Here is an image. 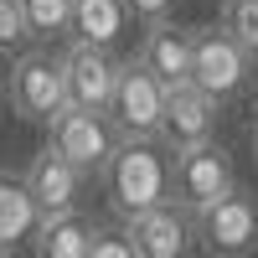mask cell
I'll return each mask as SVG.
<instances>
[{"label": "cell", "mask_w": 258, "mask_h": 258, "mask_svg": "<svg viewBox=\"0 0 258 258\" xmlns=\"http://www.w3.org/2000/svg\"><path fill=\"white\" fill-rule=\"evenodd\" d=\"M103 202L114 207V217H135L145 207L170 202V150L160 140H119L114 155L98 170Z\"/></svg>", "instance_id": "cell-1"}, {"label": "cell", "mask_w": 258, "mask_h": 258, "mask_svg": "<svg viewBox=\"0 0 258 258\" xmlns=\"http://www.w3.org/2000/svg\"><path fill=\"white\" fill-rule=\"evenodd\" d=\"M186 83H197L207 98H217L227 109V103L243 98L248 83H253V52L222 26V21L217 26H191V73H186Z\"/></svg>", "instance_id": "cell-2"}, {"label": "cell", "mask_w": 258, "mask_h": 258, "mask_svg": "<svg viewBox=\"0 0 258 258\" xmlns=\"http://www.w3.org/2000/svg\"><path fill=\"white\" fill-rule=\"evenodd\" d=\"M6 103L21 124H47L62 103H68V88H62V52L47 47V41H26L11 57L6 73Z\"/></svg>", "instance_id": "cell-3"}, {"label": "cell", "mask_w": 258, "mask_h": 258, "mask_svg": "<svg viewBox=\"0 0 258 258\" xmlns=\"http://www.w3.org/2000/svg\"><path fill=\"white\" fill-rule=\"evenodd\" d=\"M160 109H165V83L140 57H119L114 93L103 103V119L114 124V135L119 140H160Z\"/></svg>", "instance_id": "cell-4"}, {"label": "cell", "mask_w": 258, "mask_h": 258, "mask_svg": "<svg viewBox=\"0 0 258 258\" xmlns=\"http://www.w3.org/2000/svg\"><path fill=\"white\" fill-rule=\"evenodd\" d=\"M197 217V243L212 253V258H243V253H258V191L232 181L217 202H207Z\"/></svg>", "instance_id": "cell-5"}, {"label": "cell", "mask_w": 258, "mask_h": 258, "mask_svg": "<svg viewBox=\"0 0 258 258\" xmlns=\"http://www.w3.org/2000/svg\"><path fill=\"white\" fill-rule=\"evenodd\" d=\"M232 181H238V170H232V155H227V145L217 135L170 150V202L176 207L202 212L207 202H217Z\"/></svg>", "instance_id": "cell-6"}, {"label": "cell", "mask_w": 258, "mask_h": 258, "mask_svg": "<svg viewBox=\"0 0 258 258\" xmlns=\"http://www.w3.org/2000/svg\"><path fill=\"white\" fill-rule=\"evenodd\" d=\"M47 129V145H57L62 155H68L88 181H98V170H103V160L114 155V145H119V135H114V124L103 119L98 109H78V103H62V109L41 124Z\"/></svg>", "instance_id": "cell-7"}, {"label": "cell", "mask_w": 258, "mask_h": 258, "mask_svg": "<svg viewBox=\"0 0 258 258\" xmlns=\"http://www.w3.org/2000/svg\"><path fill=\"white\" fill-rule=\"evenodd\" d=\"M119 222H124V238L135 248V258H181L197 248V217L176 202L145 207V212L119 217Z\"/></svg>", "instance_id": "cell-8"}, {"label": "cell", "mask_w": 258, "mask_h": 258, "mask_svg": "<svg viewBox=\"0 0 258 258\" xmlns=\"http://www.w3.org/2000/svg\"><path fill=\"white\" fill-rule=\"evenodd\" d=\"M114 78H119V52L114 47L68 36V47H62V88H68V103L103 114V103L114 93Z\"/></svg>", "instance_id": "cell-9"}, {"label": "cell", "mask_w": 258, "mask_h": 258, "mask_svg": "<svg viewBox=\"0 0 258 258\" xmlns=\"http://www.w3.org/2000/svg\"><path fill=\"white\" fill-rule=\"evenodd\" d=\"M217 124H222V103L207 98L197 83H170L165 88V109H160V145L165 150L212 140Z\"/></svg>", "instance_id": "cell-10"}, {"label": "cell", "mask_w": 258, "mask_h": 258, "mask_svg": "<svg viewBox=\"0 0 258 258\" xmlns=\"http://www.w3.org/2000/svg\"><path fill=\"white\" fill-rule=\"evenodd\" d=\"M21 176H26V191L36 197V207H41V212H68V207H83V191H88V176H83V170H78L68 155H62L57 145H41Z\"/></svg>", "instance_id": "cell-11"}, {"label": "cell", "mask_w": 258, "mask_h": 258, "mask_svg": "<svg viewBox=\"0 0 258 258\" xmlns=\"http://www.w3.org/2000/svg\"><path fill=\"white\" fill-rule=\"evenodd\" d=\"M135 57L165 83V88L170 83H186V73H191V26H176L170 16L150 21L145 36H140V47H135Z\"/></svg>", "instance_id": "cell-12"}, {"label": "cell", "mask_w": 258, "mask_h": 258, "mask_svg": "<svg viewBox=\"0 0 258 258\" xmlns=\"http://www.w3.org/2000/svg\"><path fill=\"white\" fill-rule=\"evenodd\" d=\"M135 31V16H129L124 0H73L68 11V36L78 41H98V47H114Z\"/></svg>", "instance_id": "cell-13"}, {"label": "cell", "mask_w": 258, "mask_h": 258, "mask_svg": "<svg viewBox=\"0 0 258 258\" xmlns=\"http://www.w3.org/2000/svg\"><path fill=\"white\" fill-rule=\"evenodd\" d=\"M88 232H93V222L83 217V207L41 212L31 227V248H36V258H88Z\"/></svg>", "instance_id": "cell-14"}, {"label": "cell", "mask_w": 258, "mask_h": 258, "mask_svg": "<svg viewBox=\"0 0 258 258\" xmlns=\"http://www.w3.org/2000/svg\"><path fill=\"white\" fill-rule=\"evenodd\" d=\"M36 217H41V207L26 191V176L0 170V253H11L16 243H26L31 227H36Z\"/></svg>", "instance_id": "cell-15"}, {"label": "cell", "mask_w": 258, "mask_h": 258, "mask_svg": "<svg viewBox=\"0 0 258 258\" xmlns=\"http://www.w3.org/2000/svg\"><path fill=\"white\" fill-rule=\"evenodd\" d=\"M16 6H21V16H26L31 41H47V47L68 41V11H73V0H16Z\"/></svg>", "instance_id": "cell-16"}, {"label": "cell", "mask_w": 258, "mask_h": 258, "mask_svg": "<svg viewBox=\"0 0 258 258\" xmlns=\"http://www.w3.org/2000/svg\"><path fill=\"white\" fill-rule=\"evenodd\" d=\"M222 26L258 57V0H222Z\"/></svg>", "instance_id": "cell-17"}, {"label": "cell", "mask_w": 258, "mask_h": 258, "mask_svg": "<svg viewBox=\"0 0 258 258\" xmlns=\"http://www.w3.org/2000/svg\"><path fill=\"white\" fill-rule=\"evenodd\" d=\"M26 41H31V31H26L21 6H16V0H0V57H16Z\"/></svg>", "instance_id": "cell-18"}, {"label": "cell", "mask_w": 258, "mask_h": 258, "mask_svg": "<svg viewBox=\"0 0 258 258\" xmlns=\"http://www.w3.org/2000/svg\"><path fill=\"white\" fill-rule=\"evenodd\" d=\"M88 258H135V248H129L124 227H98V222H93V232H88Z\"/></svg>", "instance_id": "cell-19"}, {"label": "cell", "mask_w": 258, "mask_h": 258, "mask_svg": "<svg viewBox=\"0 0 258 258\" xmlns=\"http://www.w3.org/2000/svg\"><path fill=\"white\" fill-rule=\"evenodd\" d=\"M124 6H129V16H135L140 26H150V21L176 16V6H181V0H124Z\"/></svg>", "instance_id": "cell-20"}, {"label": "cell", "mask_w": 258, "mask_h": 258, "mask_svg": "<svg viewBox=\"0 0 258 258\" xmlns=\"http://www.w3.org/2000/svg\"><path fill=\"white\" fill-rule=\"evenodd\" d=\"M253 160H258V124H253Z\"/></svg>", "instance_id": "cell-21"}, {"label": "cell", "mask_w": 258, "mask_h": 258, "mask_svg": "<svg viewBox=\"0 0 258 258\" xmlns=\"http://www.w3.org/2000/svg\"><path fill=\"white\" fill-rule=\"evenodd\" d=\"M253 78H258V57H253Z\"/></svg>", "instance_id": "cell-22"}]
</instances>
